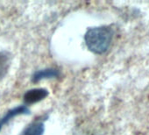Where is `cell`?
Segmentation results:
<instances>
[{"label": "cell", "instance_id": "cell-1", "mask_svg": "<svg viewBox=\"0 0 149 135\" xmlns=\"http://www.w3.org/2000/svg\"><path fill=\"white\" fill-rule=\"evenodd\" d=\"M113 34V30L110 26L93 27L86 32L84 41L90 51L97 54H103L110 48Z\"/></svg>", "mask_w": 149, "mask_h": 135}, {"label": "cell", "instance_id": "cell-2", "mask_svg": "<svg viewBox=\"0 0 149 135\" xmlns=\"http://www.w3.org/2000/svg\"><path fill=\"white\" fill-rule=\"evenodd\" d=\"M49 92L46 89H33L27 90L24 95V102L26 104H33L45 99Z\"/></svg>", "mask_w": 149, "mask_h": 135}, {"label": "cell", "instance_id": "cell-3", "mask_svg": "<svg viewBox=\"0 0 149 135\" xmlns=\"http://www.w3.org/2000/svg\"><path fill=\"white\" fill-rule=\"evenodd\" d=\"M29 114H30V111L26 105H19L9 110L3 118H0V131L2 130L5 125L10 122L13 118L20 115H29Z\"/></svg>", "mask_w": 149, "mask_h": 135}, {"label": "cell", "instance_id": "cell-4", "mask_svg": "<svg viewBox=\"0 0 149 135\" xmlns=\"http://www.w3.org/2000/svg\"><path fill=\"white\" fill-rule=\"evenodd\" d=\"M61 75V72L57 69H44L36 71L32 77V81L33 83H39L45 79H52V78H57Z\"/></svg>", "mask_w": 149, "mask_h": 135}, {"label": "cell", "instance_id": "cell-5", "mask_svg": "<svg viewBox=\"0 0 149 135\" xmlns=\"http://www.w3.org/2000/svg\"><path fill=\"white\" fill-rule=\"evenodd\" d=\"M44 132H45L44 123L42 120L38 119L29 124L21 132V135H43Z\"/></svg>", "mask_w": 149, "mask_h": 135}, {"label": "cell", "instance_id": "cell-6", "mask_svg": "<svg viewBox=\"0 0 149 135\" xmlns=\"http://www.w3.org/2000/svg\"><path fill=\"white\" fill-rule=\"evenodd\" d=\"M11 63V56L7 52H0V81L7 74Z\"/></svg>", "mask_w": 149, "mask_h": 135}]
</instances>
